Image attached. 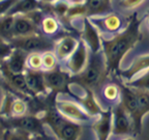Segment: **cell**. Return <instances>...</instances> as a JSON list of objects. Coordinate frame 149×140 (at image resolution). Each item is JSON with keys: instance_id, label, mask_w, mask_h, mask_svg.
<instances>
[{"instance_id": "obj_1", "label": "cell", "mask_w": 149, "mask_h": 140, "mask_svg": "<svg viewBox=\"0 0 149 140\" xmlns=\"http://www.w3.org/2000/svg\"><path fill=\"white\" fill-rule=\"evenodd\" d=\"M139 38V21L134 20L122 32L115 35L112 40L104 41V55L108 71H115L121 60Z\"/></svg>"}, {"instance_id": "obj_2", "label": "cell", "mask_w": 149, "mask_h": 140, "mask_svg": "<svg viewBox=\"0 0 149 140\" xmlns=\"http://www.w3.org/2000/svg\"><path fill=\"white\" fill-rule=\"evenodd\" d=\"M108 74L107 62L105 55L102 52L92 53V56L88 60L86 68L78 76H74V80L86 87L87 90H93L100 88L102 84L105 82Z\"/></svg>"}, {"instance_id": "obj_3", "label": "cell", "mask_w": 149, "mask_h": 140, "mask_svg": "<svg viewBox=\"0 0 149 140\" xmlns=\"http://www.w3.org/2000/svg\"><path fill=\"white\" fill-rule=\"evenodd\" d=\"M42 119L44 124L51 128L59 140H77L81 134V125L66 119L56 109L47 110Z\"/></svg>"}, {"instance_id": "obj_4", "label": "cell", "mask_w": 149, "mask_h": 140, "mask_svg": "<svg viewBox=\"0 0 149 140\" xmlns=\"http://www.w3.org/2000/svg\"><path fill=\"white\" fill-rule=\"evenodd\" d=\"M9 44L14 49H19L27 54H42L45 52L54 51L57 42L42 33H37L25 37H15L9 42Z\"/></svg>"}, {"instance_id": "obj_5", "label": "cell", "mask_w": 149, "mask_h": 140, "mask_svg": "<svg viewBox=\"0 0 149 140\" xmlns=\"http://www.w3.org/2000/svg\"><path fill=\"white\" fill-rule=\"evenodd\" d=\"M3 126L6 127L8 130H17L21 131L24 133H27L29 135L33 136H40L45 135L44 121L36 115L33 114H26L20 117H8L1 119Z\"/></svg>"}, {"instance_id": "obj_6", "label": "cell", "mask_w": 149, "mask_h": 140, "mask_svg": "<svg viewBox=\"0 0 149 140\" xmlns=\"http://www.w3.org/2000/svg\"><path fill=\"white\" fill-rule=\"evenodd\" d=\"M56 110L68 120L76 124H89L93 119L81 105L72 101H58L56 103Z\"/></svg>"}, {"instance_id": "obj_7", "label": "cell", "mask_w": 149, "mask_h": 140, "mask_svg": "<svg viewBox=\"0 0 149 140\" xmlns=\"http://www.w3.org/2000/svg\"><path fill=\"white\" fill-rule=\"evenodd\" d=\"M120 104L122 105L123 109L126 111L130 117L133 120L134 130L137 132L140 131L141 128V119L139 113V105H138V99L136 92L130 87H122L120 94Z\"/></svg>"}, {"instance_id": "obj_8", "label": "cell", "mask_w": 149, "mask_h": 140, "mask_svg": "<svg viewBox=\"0 0 149 140\" xmlns=\"http://www.w3.org/2000/svg\"><path fill=\"white\" fill-rule=\"evenodd\" d=\"M89 60L88 56V50H87L86 44L83 41H80L79 46L76 49V51L72 54L70 58L65 61V68H66V72L70 74L78 76L80 75L86 68L87 63Z\"/></svg>"}, {"instance_id": "obj_9", "label": "cell", "mask_w": 149, "mask_h": 140, "mask_svg": "<svg viewBox=\"0 0 149 140\" xmlns=\"http://www.w3.org/2000/svg\"><path fill=\"white\" fill-rule=\"evenodd\" d=\"M133 130V120L119 102L115 107L112 117V132L115 135H128Z\"/></svg>"}, {"instance_id": "obj_10", "label": "cell", "mask_w": 149, "mask_h": 140, "mask_svg": "<svg viewBox=\"0 0 149 140\" xmlns=\"http://www.w3.org/2000/svg\"><path fill=\"white\" fill-rule=\"evenodd\" d=\"M44 72V78L48 89L60 92L66 89L68 84V73L59 69L58 66L52 71Z\"/></svg>"}, {"instance_id": "obj_11", "label": "cell", "mask_w": 149, "mask_h": 140, "mask_svg": "<svg viewBox=\"0 0 149 140\" xmlns=\"http://www.w3.org/2000/svg\"><path fill=\"white\" fill-rule=\"evenodd\" d=\"M28 109H29V106L24 100L20 98H15L12 94H8L5 99L0 114L4 116V118L20 117L28 114Z\"/></svg>"}, {"instance_id": "obj_12", "label": "cell", "mask_w": 149, "mask_h": 140, "mask_svg": "<svg viewBox=\"0 0 149 140\" xmlns=\"http://www.w3.org/2000/svg\"><path fill=\"white\" fill-rule=\"evenodd\" d=\"M40 28L31 20L27 15H15L14 38L15 37H25L40 32Z\"/></svg>"}, {"instance_id": "obj_13", "label": "cell", "mask_w": 149, "mask_h": 140, "mask_svg": "<svg viewBox=\"0 0 149 140\" xmlns=\"http://www.w3.org/2000/svg\"><path fill=\"white\" fill-rule=\"evenodd\" d=\"M24 75H25L27 86L30 92L32 93V96L45 94L48 91V87H47L46 82H45L42 71L26 70Z\"/></svg>"}, {"instance_id": "obj_14", "label": "cell", "mask_w": 149, "mask_h": 140, "mask_svg": "<svg viewBox=\"0 0 149 140\" xmlns=\"http://www.w3.org/2000/svg\"><path fill=\"white\" fill-rule=\"evenodd\" d=\"M28 54L19 49H14L8 58L1 64V66L8 70L14 74H24L27 70L26 61H27Z\"/></svg>"}, {"instance_id": "obj_15", "label": "cell", "mask_w": 149, "mask_h": 140, "mask_svg": "<svg viewBox=\"0 0 149 140\" xmlns=\"http://www.w3.org/2000/svg\"><path fill=\"white\" fill-rule=\"evenodd\" d=\"M79 46V41L72 36H64L57 42L54 49V54L58 61H66Z\"/></svg>"}, {"instance_id": "obj_16", "label": "cell", "mask_w": 149, "mask_h": 140, "mask_svg": "<svg viewBox=\"0 0 149 140\" xmlns=\"http://www.w3.org/2000/svg\"><path fill=\"white\" fill-rule=\"evenodd\" d=\"M82 41L86 44V46L88 45L92 53L100 52V35H98V31L90 23V21H89L88 19H85V21H84Z\"/></svg>"}, {"instance_id": "obj_17", "label": "cell", "mask_w": 149, "mask_h": 140, "mask_svg": "<svg viewBox=\"0 0 149 140\" xmlns=\"http://www.w3.org/2000/svg\"><path fill=\"white\" fill-rule=\"evenodd\" d=\"M1 71L3 72L5 78H6L7 83H8V85L12 87V88H14L15 90L22 93L24 96H28V97L32 96V93L30 92V90H29V88H28V86H27V83H26L25 75L14 74V73L9 72L8 70H6V69L3 68V66H1Z\"/></svg>"}, {"instance_id": "obj_18", "label": "cell", "mask_w": 149, "mask_h": 140, "mask_svg": "<svg viewBox=\"0 0 149 140\" xmlns=\"http://www.w3.org/2000/svg\"><path fill=\"white\" fill-rule=\"evenodd\" d=\"M94 24L97 26H100V32H117L121 28V19L118 15L113 14V13H110L109 15H106L104 18L100 19L98 23Z\"/></svg>"}, {"instance_id": "obj_19", "label": "cell", "mask_w": 149, "mask_h": 140, "mask_svg": "<svg viewBox=\"0 0 149 140\" xmlns=\"http://www.w3.org/2000/svg\"><path fill=\"white\" fill-rule=\"evenodd\" d=\"M84 6H85V16L87 17L108 15V13L110 14L112 9L111 2L110 1H104V0L86 1V2H84Z\"/></svg>"}, {"instance_id": "obj_20", "label": "cell", "mask_w": 149, "mask_h": 140, "mask_svg": "<svg viewBox=\"0 0 149 140\" xmlns=\"http://www.w3.org/2000/svg\"><path fill=\"white\" fill-rule=\"evenodd\" d=\"M15 16L3 15L0 16V40L10 42L14 38Z\"/></svg>"}, {"instance_id": "obj_21", "label": "cell", "mask_w": 149, "mask_h": 140, "mask_svg": "<svg viewBox=\"0 0 149 140\" xmlns=\"http://www.w3.org/2000/svg\"><path fill=\"white\" fill-rule=\"evenodd\" d=\"M95 132L97 133L100 140H107L109 137L110 131H112V116L110 113H102L100 119L95 121L93 126Z\"/></svg>"}, {"instance_id": "obj_22", "label": "cell", "mask_w": 149, "mask_h": 140, "mask_svg": "<svg viewBox=\"0 0 149 140\" xmlns=\"http://www.w3.org/2000/svg\"><path fill=\"white\" fill-rule=\"evenodd\" d=\"M40 9V5L38 2L36 1H29V0H25V1H15L13 6L8 10L7 15H27L30 14L35 10Z\"/></svg>"}, {"instance_id": "obj_23", "label": "cell", "mask_w": 149, "mask_h": 140, "mask_svg": "<svg viewBox=\"0 0 149 140\" xmlns=\"http://www.w3.org/2000/svg\"><path fill=\"white\" fill-rule=\"evenodd\" d=\"M59 29V23L54 17L47 16L42 18V21L40 23V30L44 32V35L46 36H51L58 32Z\"/></svg>"}, {"instance_id": "obj_24", "label": "cell", "mask_w": 149, "mask_h": 140, "mask_svg": "<svg viewBox=\"0 0 149 140\" xmlns=\"http://www.w3.org/2000/svg\"><path fill=\"white\" fill-rule=\"evenodd\" d=\"M80 105L93 117L100 113V108L98 107L97 103H96L95 99H94L93 92L90 90H87V97L83 101H81Z\"/></svg>"}, {"instance_id": "obj_25", "label": "cell", "mask_w": 149, "mask_h": 140, "mask_svg": "<svg viewBox=\"0 0 149 140\" xmlns=\"http://www.w3.org/2000/svg\"><path fill=\"white\" fill-rule=\"evenodd\" d=\"M144 70H149V56H145V57H141V58L137 59L134 62V64L125 73H123V76L130 79L133 76Z\"/></svg>"}, {"instance_id": "obj_26", "label": "cell", "mask_w": 149, "mask_h": 140, "mask_svg": "<svg viewBox=\"0 0 149 140\" xmlns=\"http://www.w3.org/2000/svg\"><path fill=\"white\" fill-rule=\"evenodd\" d=\"M136 92V96L138 99V105H139V113L140 116L143 117V115L149 111V92L134 89Z\"/></svg>"}, {"instance_id": "obj_27", "label": "cell", "mask_w": 149, "mask_h": 140, "mask_svg": "<svg viewBox=\"0 0 149 140\" xmlns=\"http://www.w3.org/2000/svg\"><path fill=\"white\" fill-rule=\"evenodd\" d=\"M127 85L133 89H139V90L149 92V70H147V72L138 78L136 81L128 82Z\"/></svg>"}, {"instance_id": "obj_28", "label": "cell", "mask_w": 149, "mask_h": 140, "mask_svg": "<svg viewBox=\"0 0 149 140\" xmlns=\"http://www.w3.org/2000/svg\"><path fill=\"white\" fill-rule=\"evenodd\" d=\"M102 94L106 98V100L110 101V102H114V101H116L120 97L121 88L116 84L109 83L102 89Z\"/></svg>"}, {"instance_id": "obj_29", "label": "cell", "mask_w": 149, "mask_h": 140, "mask_svg": "<svg viewBox=\"0 0 149 140\" xmlns=\"http://www.w3.org/2000/svg\"><path fill=\"white\" fill-rule=\"evenodd\" d=\"M42 71H45V72L52 71L57 68V62H58V60L56 58V56L53 51L42 53Z\"/></svg>"}, {"instance_id": "obj_30", "label": "cell", "mask_w": 149, "mask_h": 140, "mask_svg": "<svg viewBox=\"0 0 149 140\" xmlns=\"http://www.w3.org/2000/svg\"><path fill=\"white\" fill-rule=\"evenodd\" d=\"M26 66H27V70L42 71V54L40 53L28 54L27 61H26Z\"/></svg>"}, {"instance_id": "obj_31", "label": "cell", "mask_w": 149, "mask_h": 140, "mask_svg": "<svg viewBox=\"0 0 149 140\" xmlns=\"http://www.w3.org/2000/svg\"><path fill=\"white\" fill-rule=\"evenodd\" d=\"M32 139H33V136L29 135V134L17 130H8V129L3 133V137H2V140H32Z\"/></svg>"}, {"instance_id": "obj_32", "label": "cell", "mask_w": 149, "mask_h": 140, "mask_svg": "<svg viewBox=\"0 0 149 140\" xmlns=\"http://www.w3.org/2000/svg\"><path fill=\"white\" fill-rule=\"evenodd\" d=\"M13 50H14V48L8 42L0 40V65L8 58V56L10 55Z\"/></svg>"}, {"instance_id": "obj_33", "label": "cell", "mask_w": 149, "mask_h": 140, "mask_svg": "<svg viewBox=\"0 0 149 140\" xmlns=\"http://www.w3.org/2000/svg\"><path fill=\"white\" fill-rule=\"evenodd\" d=\"M117 3L122 5V6H120L121 8L132 9V8H134V7H137V6H139V5H141L143 3V1H128V0H126V1H120V2H117Z\"/></svg>"}, {"instance_id": "obj_34", "label": "cell", "mask_w": 149, "mask_h": 140, "mask_svg": "<svg viewBox=\"0 0 149 140\" xmlns=\"http://www.w3.org/2000/svg\"><path fill=\"white\" fill-rule=\"evenodd\" d=\"M32 140H55L53 139V138L51 137V136L47 135V134H45V135H40V136H35V137H33Z\"/></svg>"}, {"instance_id": "obj_35", "label": "cell", "mask_w": 149, "mask_h": 140, "mask_svg": "<svg viewBox=\"0 0 149 140\" xmlns=\"http://www.w3.org/2000/svg\"><path fill=\"white\" fill-rule=\"evenodd\" d=\"M148 25H149V15H148Z\"/></svg>"}, {"instance_id": "obj_36", "label": "cell", "mask_w": 149, "mask_h": 140, "mask_svg": "<svg viewBox=\"0 0 149 140\" xmlns=\"http://www.w3.org/2000/svg\"><path fill=\"white\" fill-rule=\"evenodd\" d=\"M124 140V139H123ZM125 140H130V139H125Z\"/></svg>"}]
</instances>
